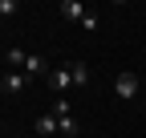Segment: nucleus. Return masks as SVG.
<instances>
[{
	"instance_id": "10",
	"label": "nucleus",
	"mask_w": 146,
	"mask_h": 138,
	"mask_svg": "<svg viewBox=\"0 0 146 138\" xmlns=\"http://www.w3.org/2000/svg\"><path fill=\"white\" fill-rule=\"evenodd\" d=\"M53 114H57V118H69L73 114V102L69 98H53Z\"/></svg>"
},
{
	"instance_id": "12",
	"label": "nucleus",
	"mask_w": 146,
	"mask_h": 138,
	"mask_svg": "<svg viewBox=\"0 0 146 138\" xmlns=\"http://www.w3.org/2000/svg\"><path fill=\"white\" fill-rule=\"evenodd\" d=\"M16 12V0H0V16H12Z\"/></svg>"
},
{
	"instance_id": "11",
	"label": "nucleus",
	"mask_w": 146,
	"mask_h": 138,
	"mask_svg": "<svg viewBox=\"0 0 146 138\" xmlns=\"http://www.w3.org/2000/svg\"><path fill=\"white\" fill-rule=\"evenodd\" d=\"M98 25H102V16H98V12H85V21H81V29H85V33H98Z\"/></svg>"
},
{
	"instance_id": "7",
	"label": "nucleus",
	"mask_w": 146,
	"mask_h": 138,
	"mask_svg": "<svg viewBox=\"0 0 146 138\" xmlns=\"http://www.w3.org/2000/svg\"><path fill=\"white\" fill-rule=\"evenodd\" d=\"M25 61H29V53H25V49H21V45H8L4 65H8V69H21V73H25Z\"/></svg>"
},
{
	"instance_id": "6",
	"label": "nucleus",
	"mask_w": 146,
	"mask_h": 138,
	"mask_svg": "<svg viewBox=\"0 0 146 138\" xmlns=\"http://www.w3.org/2000/svg\"><path fill=\"white\" fill-rule=\"evenodd\" d=\"M25 73H29V81H33V77H49V73H53V65H49L45 57L29 53V61H25Z\"/></svg>"
},
{
	"instance_id": "8",
	"label": "nucleus",
	"mask_w": 146,
	"mask_h": 138,
	"mask_svg": "<svg viewBox=\"0 0 146 138\" xmlns=\"http://www.w3.org/2000/svg\"><path fill=\"white\" fill-rule=\"evenodd\" d=\"M69 73H73V85H77V90L89 85V65L85 61H69Z\"/></svg>"
},
{
	"instance_id": "2",
	"label": "nucleus",
	"mask_w": 146,
	"mask_h": 138,
	"mask_svg": "<svg viewBox=\"0 0 146 138\" xmlns=\"http://www.w3.org/2000/svg\"><path fill=\"white\" fill-rule=\"evenodd\" d=\"M29 90V73H21V69H4V77H0V94L4 98H21Z\"/></svg>"
},
{
	"instance_id": "3",
	"label": "nucleus",
	"mask_w": 146,
	"mask_h": 138,
	"mask_svg": "<svg viewBox=\"0 0 146 138\" xmlns=\"http://www.w3.org/2000/svg\"><path fill=\"white\" fill-rule=\"evenodd\" d=\"M49 90H53V98H69V90H73V73H69V65H53V73H49Z\"/></svg>"
},
{
	"instance_id": "4",
	"label": "nucleus",
	"mask_w": 146,
	"mask_h": 138,
	"mask_svg": "<svg viewBox=\"0 0 146 138\" xmlns=\"http://www.w3.org/2000/svg\"><path fill=\"white\" fill-rule=\"evenodd\" d=\"M36 134H41V138H61V122H57L53 110H41V114H36Z\"/></svg>"
},
{
	"instance_id": "5",
	"label": "nucleus",
	"mask_w": 146,
	"mask_h": 138,
	"mask_svg": "<svg viewBox=\"0 0 146 138\" xmlns=\"http://www.w3.org/2000/svg\"><path fill=\"white\" fill-rule=\"evenodd\" d=\"M57 12L65 16V21H77V25H81V21H85V12H89V8L81 4V0H61V4H57Z\"/></svg>"
},
{
	"instance_id": "9",
	"label": "nucleus",
	"mask_w": 146,
	"mask_h": 138,
	"mask_svg": "<svg viewBox=\"0 0 146 138\" xmlns=\"http://www.w3.org/2000/svg\"><path fill=\"white\" fill-rule=\"evenodd\" d=\"M57 122H61V138H77L81 126H77V118H73V114H69V118H57Z\"/></svg>"
},
{
	"instance_id": "1",
	"label": "nucleus",
	"mask_w": 146,
	"mask_h": 138,
	"mask_svg": "<svg viewBox=\"0 0 146 138\" xmlns=\"http://www.w3.org/2000/svg\"><path fill=\"white\" fill-rule=\"evenodd\" d=\"M138 94H142V77L134 73V69H122V73L114 77V98L118 102H134Z\"/></svg>"
}]
</instances>
